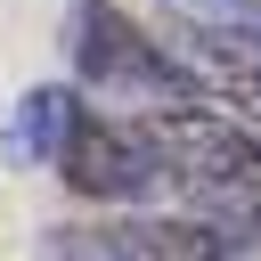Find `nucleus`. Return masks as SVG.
I'll list each match as a JSON object with an SVG mask.
<instances>
[{
  "label": "nucleus",
  "instance_id": "obj_2",
  "mask_svg": "<svg viewBox=\"0 0 261 261\" xmlns=\"http://www.w3.org/2000/svg\"><path fill=\"white\" fill-rule=\"evenodd\" d=\"M57 179L73 196H90V204H122V196H147L171 171L155 155V130H139V122H90L82 114L73 139L57 147Z\"/></svg>",
  "mask_w": 261,
  "mask_h": 261
},
{
  "label": "nucleus",
  "instance_id": "obj_7",
  "mask_svg": "<svg viewBox=\"0 0 261 261\" xmlns=\"http://www.w3.org/2000/svg\"><path fill=\"white\" fill-rule=\"evenodd\" d=\"M171 8L204 33H253L261 41V0H171Z\"/></svg>",
  "mask_w": 261,
  "mask_h": 261
},
{
  "label": "nucleus",
  "instance_id": "obj_4",
  "mask_svg": "<svg viewBox=\"0 0 261 261\" xmlns=\"http://www.w3.org/2000/svg\"><path fill=\"white\" fill-rule=\"evenodd\" d=\"M122 261H245L253 245L220 228L212 212H163V220H114L106 228Z\"/></svg>",
  "mask_w": 261,
  "mask_h": 261
},
{
  "label": "nucleus",
  "instance_id": "obj_3",
  "mask_svg": "<svg viewBox=\"0 0 261 261\" xmlns=\"http://www.w3.org/2000/svg\"><path fill=\"white\" fill-rule=\"evenodd\" d=\"M147 130H155V155H163V171L179 188H245V196H261V139L253 130H237L220 114H188V106L155 114Z\"/></svg>",
  "mask_w": 261,
  "mask_h": 261
},
{
  "label": "nucleus",
  "instance_id": "obj_6",
  "mask_svg": "<svg viewBox=\"0 0 261 261\" xmlns=\"http://www.w3.org/2000/svg\"><path fill=\"white\" fill-rule=\"evenodd\" d=\"M73 122H82V106H73L65 90H33V98L16 106V139H8V147H16L24 163H41V155H57V147L73 139Z\"/></svg>",
  "mask_w": 261,
  "mask_h": 261
},
{
  "label": "nucleus",
  "instance_id": "obj_5",
  "mask_svg": "<svg viewBox=\"0 0 261 261\" xmlns=\"http://www.w3.org/2000/svg\"><path fill=\"white\" fill-rule=\"evenodd\" d=\"M179 65L196 73V90H220L228 106L261 114V41L253 33H204V24H188L179 33Z\"/></svg>",
  "mask_w": 261,
  "mask_h": 261
},
{
  "label": "nucleus",
  "instance_id": "obj_1",
  "mask_svg": "<svg viewBox=\"0 0 261 261\" xmlns=\"http://www.w3.org/2000/svg\"><path fill=\"white\" fill-rule=\"evenodd\" d=\"M65 57L82 65V82H122V90H155V98H188L196 90V73L179 65V49H155L114 0H73Z\"/></svg>",
  "mask_w": 261,
  "mask_h": 261
}]
</instances>
